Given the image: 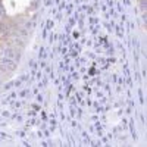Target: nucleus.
Listing matches in <instances>:
<instances>
[{
  "instance_id": "obj_1",
  "label": "nucleus",
  "mask_w": 147,
  "mask_h": 147,
  "mask_svg": "<svg viewBox=\"0 0 147 147\" xmlns=\"http://www.w3.org/2000/svg\"><path fill=\"white\" fill-rule=\"evenodd\" d=\"M16 63L15 60H12L9 57H0V71H5V72H12L16 69Z\"/></svg>"
},
{
  "instance_id": "obj_2",
  "label": "nucleus",
  "mask_w": 147,
  "mask_h": 147,
  "mask_svg": "<svg viewBox=\"0 0 147 147\" xmlns=\"http://www.w3.org/2000/svg\"><path fill=\"white\" fill-rule=\"evenodd\" d=\"M7 43H9L12 47H15V49H16V47H18V49H19V47L22 49L24 46H25V38H22L19 34H12V35L7 37Z\"/></svg>"
},
{
  "instance_id": "obj_3",
  "label": "nucleus",
  "mask_w": 147,
  "mask_h": 147,
  "mask_svg": "<svg viewBox=\"0 0 147 147\" xmlns=\"http://www.w3.org/2000/svg\"><path fill=\"white\" fill-rule=\"evenodd\" d=\"M12 46L9 43H3V44H0V57H6L7 52H9V49Z\"/></svg>"
},
{
  "instance_id": "obj_4",
  "label": "nucleus",
  "mask_w": 147,
  "mask_h": 147,
  "mask_svg": "<svg viewBox=\"0 0 147 147\" xmlns=\"http://www.w3.org/2000/svg\"><path fill=\"white\" fill-rule=\"evenodd\" d=\"M5 16V10H3V7L0 6V18H3Z\"/></svg>"
},
{
  "instance_id": "obj_5",
  "label": "nucleus",
  "mask_w": 147,
  "mask_h": 147,
  "mask_svg": "<svg viewBox=\"0 0 147 147\" xmlns=\"http://www.w3.org/2000/svg\"><path fill=\"white\" fill-rule=\"evenodd\" d=\"M0 84H2V81H0Z\"/></svg>"
}]
</instances>
